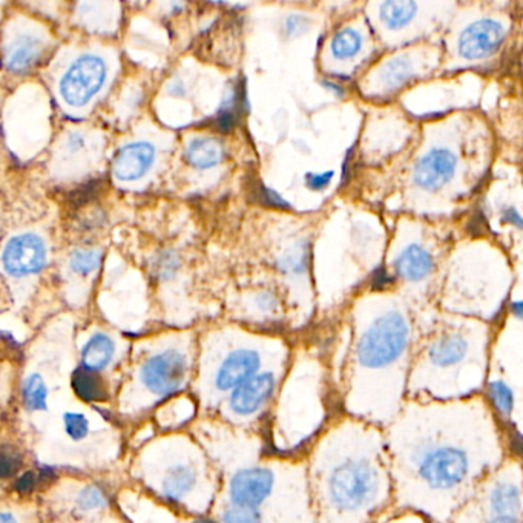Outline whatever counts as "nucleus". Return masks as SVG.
<instances>
[{"label":"nucleus","instance_id":"f257e3e1","mask_svg":"<svg viewBox=\"0 0 523 523\" xmlns=\"http://www.w3.org/2000/svg\"><path fill=\"white\" fill-rule=\"evenodd\" d=\"M385 430L396 511L448 523L477 485L513 451V435L484 395L407 399Z\"/></svg>","mask_w":523,"mask_h":523},{"label":"nucleus","instance_id":"f03ea898","mask_svg":"<svg viewBox=\"0 0 523 523\" xmlns=\"http://www.w3.org/2000/svg\"><path fill=\"white\" fill-rule=\"evenodd\" d=\"M324 523H382L396 513L395 481L385 430L343 419L321 454Z\"/></svg>","mask_w":523,"mask_h":523},{"label":"nucleus","instance_id":"7ed1b4c3","mask_svg":"<svg viewBox=\"0 0 523 523\" xmlns=\"http://www.w3.org/2000/svg\"><path fill=\"white\" fill-rule=\"evenodd\" d=\"M422 332L398 304L381 306L362 321L344 387L350 416L385 428L399 415Z\"/></svg>","mask_w":523,"mask_h":523},{"label":"nucleus","instance_id":"20e7f679","mask_svg":"<svg viewBox=\"0 0 523 523\" xmlns=\"http://www.w3.org/2000/svg\"><path fill=\"white\" fill-rule=\"evenodd\" d=\"M490 384V333L476 321H441L422 332L408 376L407 399L458 401Z\"/></svg>","mask_w":523,"mask_h":523},{"label":"nucleus","instance_id":"39448f33","mask_svg":"<svg viewBox=\"0 0 523 523\" xmlns=\"http://www.w3.org/2000/svg\"><path fill=\"white\" fill-rule=\"evenodd\" d=\"M448 523H523V447L514 445Z\"/></svg>","mask_w":523,"mask_h":523},{"label":"nucleus","instance_id":"423d86ee","mask_svg":"<svg viewBox=\"0 0 523 523\" xmlns=\"http://www.w3.org/2000/svg\"><path fill=\"white\" fill-rule=\"evenodd\" d=\"M106 80V63L96 54H83L63 74L59 93L70 106H83L93 99Z\"/></svg>","mask_w":523,"mask_h":523},{"label":"nucleus","instance_id":"0eeeda50","mask_svg":"<svg viewBox=\"0 0 523 523\" xmlns=\"http://www.w3.org/2000/svg\"><path fill=\"white\" fill-rule=\"evenodd\" d=\"M188 373V361L178 350L155 353L143 362L140 379L155 396H171L180 390Z\"/></svg>","mask_w":523,"mask_h":523},{"label":"nucleus","instance_id":"6e6552de","mask_svg":"<svg viewBox=\"0 0 523 523\" xmlns=\"http://www.w3.org/2000/svg\"><path fill=\"white\" fill-rule=\"evenodd\" d=\"M505 39V25L494 17H481L459 34L456 53L465 62H479L493 56Z\"/></svg>","mask_w":523,"mask_h":523},{"label":"nucleus","instance_id":"1a4fd4ad","mask_svg":"<svg viewBox=\"0 0 523 523\" xmlns=\"http://www.w3.org/2000/svg\"><path fill=\"white\" fill-rule=\"evenodd\" d=\"M275 474L269 468H243L232 476L229 499L235 507L258 508L274 491Z\"/></svg>","mask_w":523,"mask_h":523},{"label":"nucleus","instance_id":"9d476101","mask_svg":"<svg viewBox=\"0 0 523 523\" xmlns=\"http://www.w3.org/2000/svg\"><path fill=\"white\" fill-rule=\"evenodd\" d=\"M47 261V246L42 238L34 234H22L11 238L2 254L7 274L27 277L37 274Z\"/></svg>","mask_w":523,"mask_h":523},{"label":"nucleus","instance_id":"9b49d317","mask_svg":"<svg viewBox=\"0 0 523 523\" xmlns=\"http://www.w3.org/2000/svg\"><path fill=\"white\" fill-rule=\"evenodd\" d=\"M458 171V157L451 149H430L416 165L415 185L422 191L435 192L453 180Z\"/></svg>","mask_w":523,"mask_h":523},{"label":"nucleus","instance_id":"f8f14e48","mask_svg":"<svg viewBox=\"0 0 523 523\" xmlns=\"http://www.w3.org/2000/svg\"><path fill=\"white\" fill-rule=\"evenodd\" d=\"M261 367L257 350L238 349L224 358L215 373L214 384L220 392H234L244 382L254 378Z\"/></svg>","mask_w":523,"mask_h":523},{"label":"nucleus","instance_id":"ddd939ff","mask_svg":"<svg viewBox=\"0 0 523 523\" xmlns=\"http://www.w3.org/2000/svg\"><path fill=\"white\" fill-rule=\"evenodd\" d=\"M275 387H277V379L274 373H258L231 393L229 398L231 412L243 418L255 415L272 398Z\"/></svg>","mask_w":523,"mask_h":523},{"label":"nucleus","instance_id":"4468645a","mask_svg":"<svg viewBox=\"0 0 523 523\" xmlns=\"http://www.w3.org/2000/svg\"><path fill=\"white\" fill-rule=\"evenodd\" d=\"M154 158L155 149L151 143H129L117 152L112 172L120 181L139 180L149 171Z\"/></svg>","mask_w":523,"mask_h":523},{"label":"nucleus","instance_id":"2eb2a0df","mask_svg":"<svg viewBox=\"0 0 523 523\" xmlns=\"http://www.w3.org/2000/svg\"><path fill=\"white\" fill-rule=\"evenodd\" d=\"M435 266V260L427 247L421 244H412L405 247L395 261L396 274L402 280L410 283H421L430 277L431 270Z\"/></svg>","mask_w":523,"mask_h":523},{"label":"nucleus","instance_id":"dca6fc26","mask_svg":"<svg viewBox=\"0 0 523 523\" xmlns=\"http://www.w3.org/2000/svg\"><path fill=\"white\" fill-rule=\"evenodd\" d=\"M419 73H421V65L415 54H398L381 66L378 76L379 86L384 93H392L395 89L405 85L408 80L419 76Z\"/></svg>","mask_w":523,"mask_h":523},{"label":"nucleus","instance_id":"f3484780","mask_svg":"<svg viewBox=\"0 0 523 523\" xmlns=\"http://www.w3.org/2000/svg\"><path fill=\"white\" fill-rule=\"evenodd\" d=\"M421 4L416 2H384L379 4L378 17L387 33L398 34L418 22Z\"/></svg>","mask_w":523,"mask_h":523},{"label":"nucleus","instance_id":"a211bd4d","mask_svg":"<svg viewBox=\"0 0 523 523\" xmlns=\"http://www.w3.org/2000/svg\"><path fill=\"white\" fill-rule=\"evenodd\" d=\"M42 53V40L34 36H19L5 50V65L14 73H27Z\"/></svg>","mask_w":523,"mask_h":523},{"label":"nucleus","instance_id":"6ab92c4d","mask_svg":"<svg viewBox=\"0 0 523 523\" xmlns=\"http://www.w3.org/2000/svg\"><path fill=\"white\" fill-rule=\"evenodd\" d=\"M116 355V344L105 333H96L86 341L82 349L83 369L89 372H102L111 364L112 359Z\"/></svg>","mask_w":523,"mask_h":523},{"label":"nucleus","instance_id":"aec40b11","mask_svg":"<svg viewBox=\"0 0 523 523\" xmlns=\"http://www.w3.org/2000/svg\"><path fill=\"white\" fill-rule=\"evenodd\" d=\"M224 148L214 137H195L186 149V158L194 168L209 169L221 163Z\"/></svg>","mask_w":523,"mask_h":523},{"label":"nucleus","instance_id":"412c9836","mask_svg":"<svg viewBox=\"0 0 523 523\" xmlns=\"http://www.w3.org/2000/svg\"><path fill=\"white\" fill-rule=\"evenodd\" d=\"M197 484V473L189 465H177L166 473L163 494L166 499L177 502L188 496Z\"/></svg>","mask_w":523,"mask_h":523},{"label":"nucleus","instance_id":"4be33fe9","mask_svg":"<svg viewBox=\"0 0 523 523\" xmlns=\"http://www.w3.org/2000/svg\"><path fill=\"white\" fill-rule=\"evenodd\" d=\"M71 387H73L74 393L85 402L106 401L108 398L102 378L96 372H89L83 367L74 370L73 376H71Z\"/></svg>","mask_w":523,"mask_h":523},{"label":"nucleus","instance_id":"5701e85b","mask_svg":"<svg viewBox=\"0 0 523 523\" xmlns=\"http://www.w3.org/2000/svg\"><path fill=\"white\" fill-rule=\"evenodd\" d=\"M364 37L356 28H343L332 39V54L335 59L349 60L361 53Z\"/></svg>","mask_w":523,"mask_h":523},{"label":"nucleus","instance_id":"b1692460","mask_svg":"<svg viewBox=\"0 0 523 523\" xmlns=\"http://www.w3.org/2000/svg\"><path fill=\"white\" fill-rule=\"evenodd\" d=\"M22 401L31 412H43L48 408V389L39 373L28 376L22 385Z\"/></svg>","mask_w":523,"mask_h":523},{"label":"nucleus","instance_id":"393cba45","mask_svg":"<svg viewBox=\"0 0 523 523\" xmlns=\"http://www.w3.org/2000/svg\"><path fill=\"white\" fill-rule=\"evenodd\" d=\"M108 504L109 493L103 485H88V487L82 488L77 496V505L83 511L100 510Z\"/></svg>","mask_w":523,"mask_h":523},{"label":"nucleus","instance_id":"a878e982","mask_svg":"<svg viewBox=\"0 0 523 523\" xmlns=\"http://www.w3.org/2000/svg\"><path fill=\"white\" fill-rule=\"evenodd\" d=\"M100 261H102V252L100 250L82 249L76 250L71 255L70 266L76 274L88 275L100 266Z\"/></svg>","mask_w":523,"mask_h":523},{"label":"nucleus","instance_id":"bb28decb","mask_svg":"<svg viewBox=\"0 0 523 523\" xmlns=\"http://www.w3.org/2000/svg\"><path fill=\"white\" fill-rule=\"evenodd\" d=\"M66 435L74 442L83 441L89 435V421L85 415L77 412H68L63 415Z\"/></svg>","mask_w":523,"mask_h":523},{"label":"nucleus","instance_id":"cd10ccee","mask_svg":"<svg viewBox=\"0 0 523 523\" xmlns=\"http://www.w3.org/2000/svg\"><path fill=\"white\" fill-rule=\"evenodd\" d=\"M223 523H261L263 522V514L257 508L232 507L224 510L221 516Z\"/></svg>","mask_w":523,"mask_h":523},{"label":"nucleus","instance_id":"c85d7f7f","mask_svg":"<svg viewBox=\"0 0 523 523\" xmlns=\"http://www.w3.org/2000/svg\"><path fill=\"white\" fill-rule=\"evenodd\" d=\"M20 468V454L10 447L2 448V456H0V476L4 479L14 476Z\"/></svg>","mask_w":523,"mask_h":523},{"label":"nucleus","instance_id":"c756f323","mask_svg":"<svg viewBox=\"0 0 523 523\" xmlns=\"http://www.w3.org/2000/svg\"><path fill=\"white\" fill-rule=\"evenodd\" d=\"M37 482H39V476L34 471H27V473H22L17 477L16 482H14V490L27 496V494L33 493Z\"/></svg>","mask_w":523,"mask_h":523},{"label":"nucleus","instance_id":"7c9ffc66","mask_svg":"<svg viewBox=\"0 0 523 523\" xmlns=\"http://www.w3.org/2000/svg\"><path fill=\"white\" fill-rule=\"evenodd\" d=\"M382 523H431L427 517L415 511H396L395 514L385 519Z\"/></svg>","mask_w":523,"mask_h":523},{"label":"nucleus","instance_id":"2f4dec72","mask_svg":"<svg viewBox=\"0 0 523 523\" xmlns=\"http://www.w3.org/2000/svg\"><path fill=\"white\" fill-rule=\"evenodd\" d=\"M309 20L307 17L300 16V14H293L287 19L286 31L289 36H298V34L304 33L309 28Z\"/></svg>","mask_w":523,"mask_h":523},{"label":"nucleus","instance_id":"473e14b6","mask_svg":"<svg viewBox=\"0 0 523 523\" xmlns=\"http://www.w3.org/2000/svg\"><path fill=\"white\" fill-rule=\"evenodd\" d=\"M332 172H326V174H310L307 177V185L316 191L326 188L329 185L330 178H332Z\"/></svg>","mask_w":523,"mask_h":523},{"label":"nucleus","instance_id":"72a5a7b5","mask_svg":"<svg viewBox=\"0 0 523 523\" xmlns=\"http://www.w3.org/2000/svg\"><path fill=\"white\" fill-rule=\"evenodd\" d=\"M56 474V468L50 467V465H40L39 471H37L39 481L43 482L53 481Z\"/></svg>","mask_w":523,"mask_h":523},{"label":"nucleus","instance_id":"f704fd0d","mask_svg":"<svg viewBox=\"0 0 523 523\" xmlns=\"http://www.w3.org/2000/svg\"><path fill=\"white\" fill-rule=\"evenodd\" d=\"M258 304H260V307L263 310H272L277 306V300H275L272 293H263V295H260V303Z\"/></svg>","mask_w":523,"mask_h":523},{"label":"nucleus","instance_id":"c9c22d12","mask_svg":"<svg viewBox=\"0 0 523 523\" xmlns=\"http://www.w3.org/2000/svg\"><path fill=\"white\" fill-rule=\"evenodd\" d=\"M82 145H83V139L82 137H80V135H71L70 137V148L73 149H80L82 148Z\"/></svg>","mask_w":523,"mask_h":523},{"label":"nucleus","instance_id":"e433bc0d","mask_svg":"<svg viewBox=\"0 0 523 523\" xmlns=\"http://www.w3.org/2000/svg\"><path fill=\"white\" fill-rule=\"evenodd\" d=\"M0 523H17L16 517L13 516V514L8 513V511H4L2 513V516H0Z\"/></svg>","mask_w":523,"mask_h":523},{"label":"nucleus","instance_id":"4c0bfd02","mask_svg":"<svg viewBox=\"0 0 523 523\" xmlns=\"http://www.w3.org/2000/svg\"><path fill=\"white\" fill-rule=\"evenodd\" d=\"M514 313H516V315L519 316L520 320H523V301L514 304Z\"/></svg>","mask_w":523,"mask_h":523},{"label":"nucleus","instance_id":"58836bf2","mask_svg":"<svg viewBox=\"0 0 523 523\" xmlns=\"http://www.w3.org/2000/svg\"><path fill=\"white\" fill-rule=\"evenodd\" d=\"M192 523H217L214 522L212 519H208V517H198V519H195Z\"/></svg>","mask_w":523,"mask_h":523}]
</instances>
